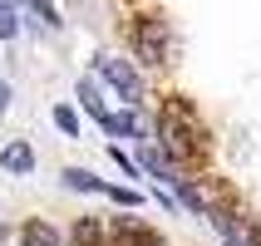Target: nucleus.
Segmentation results:
<instances>
[{
    "label": "nucleus",
    "instance_id": "nucleus-1",
    "mask_svg": "<svg viewBox=\"0 0 261 246\" xmlns=\"http://www.w3.org/2000/svg\"><path fill=\"white\" fill-rule=\"evenodd\" d=\"M94 69H99V79L109 89H118V99H123V103H138V99H143V79H138V69H133L128 59L99 54V59H94Z\"/></svg>",
    "mask_w": 261,
    "mask_h": 246
},
{
    "label": "nucleus",
    "instance_id": "nucleus-2",
    "mask_svg": "<svg viewBox=\"0 0 261 246\" xmlns=\"http://www.w3.org/2000/svg\"><path fill=\"white\" fill-rule=\"evenodd\" d=\"M133 49L143 54V64H168V20L138 15V25H133Z\"/></svg>",
    "mask_w": 261,
    "mask_h": 246
},
{
    "label": "nucleus",
    "instance_id": "nucleus-3",
    "mask_svg": "<svg viewBox=\"0 0 261 246\" xmlns=\"http://www.w3.org/2000/svg\"><path fill=\"white\" fill-rule=\"evenodd\" d=\"M20 246H64V236H59L44 217H25V227H20Z\"/></svg>",
    "mask_w": 261,
    "mask_h": 246
},
{
    "label": "nucleus",
    "instance_id": "nucleus-4",
    "mask_svg": "<svg viewBox=\"0 0 261 246\" xmlns=\"http://www.w3.org/2000/svg\"><path fill=\"white\" fill-rule=\"evenodd\" d=\"M0 168H5V173H15V177H25L30 168H35V148H30V143H5Z\"/></svg>",
    "mask_w": 261,
    "mask_h": 246
},
{
    "label": "nucleus",
    "instance_id": "nucleus-5",
    "mask_svg": "<svg viewBox=\"0 0 261 246\" xmlns=\"http://www.w3.org/2000/svg\"><path fill=\"white\" fill-rule=\"evenodd\" d=\"M138 168H143V173H153L158 182H173V177H177V168L163 158V153H153V148H138Z\"/></svg>",
    "mask_w": 261,
    "mask_h": 246
},
{
    "label": "nucleus",
    "instance_id": "nucleus-6",
    "mask_svg": "<svg viewBox=\"0 0 261 246\" xmlns=\"http://www.w3.org/2000/svg\"><path fill=\"white\" fill-rule=\"evenodd\" d=\"M99 128H103V133H114V138H143L133 114H103V118H99Z\"/></svg>",
    "mask_w": 261,
    "mask_h": 246
},
{
    "label": "nucleus",
    "instance_id": "nucleus-7",
    "mask_svg": "<svg viewBox=\"0 0 261 246\" xmlns=\"http://www.w3.org/2000/svg\"><path fill=\"white\" fill-rule=\"evenodd\" d=\"M64 187H74V192H109V182L103 177H94V173H84V168H64Z\"/></svg>",
    "mask_w": 261,
    "mask_h": 246
},
{
    "label": "nucleus",
    "instance_id": "nucleus-8",
    "mask_svg": "<svg viewBox=\"0 0 261 246\" xmlns=\"http://www.w3.org/2000/svg\"><path fill=\"white\" fill-rule=\"evenodd\" d=\"M79 99H84V108H89L94 118L109 114V108H103V99H99V84H94V79H79Z\"/></svg>",
    "mask_w": 261,
    "mask_h": 246
},
{
    "label": "nucleus",
    "instance_id": "nucleus-9",
    "mask_svg": "<svg viewBox=\"0 0 261 246\" xmlns=\"http://www.w3.org/2000/svg\"><path fill=\"white\" fill-rule=\"evenodd\" d=\"M15 35H20V10L0 0V40H15Z\"/></svg>",
    "mask_w": 261,
    "mask_h": 246
},
{
    "label": "nucleus",
    "instance_id": "nucleus-10",
    "mask_svg": "<svg viewBox=\"0 0 261 246\" xmlns=\"http://www.w3.org/2000/svg\"><path fill=\"white\" fill-rule=\"evenodd\" d=\"M55 123H59L64 138H79V114H74L69 103H59V108H55Z\"/></svg>",
    "mask_w": 261,
    "mask_h": 246
},
{
    "label": "nucleus",
    "instance_id": "nucleus-11",
    "mask_svg": "<svg viewBox=\"0 0 261 246\" xmlns=\"http://www.w3.org/2000/svg\"><path fill=\"white\" fill-rule=\"evenodd\" d=\"M25 5H30L35 15H40L44 25H64V20H59V10H55V0H25Z\"/></svg>",
    "mask_w": 261,
    "mask_h": 246
},
{
    "label": "nucleus",
    "instance_id": "nucleus-12",
    "mask_svg": "<svg viewBox=\"0 0 261 246\" xmlns=\"http://www.w3.org/2000/svg\"><path fill=\"white\" fill-rule=\"evenodd\" d=\"M103 197H114L118 207H143V192H133V187H109Z\"/></svg>",
    "mask_w": 261,
    "mask_h": 246
},
{
    "label": "nucleus",
    "instance_id": "nucleus-13",
    "mask_svg": "<svg viewBox=\"0 0 261 246\" xmlns=\"http://www.w3.org/2000/svg\"><path fill=\"white\" fill-rule=\"evenodd\" d=\"M79 241H99V222H79Z\"/></svg>",
    "mask_w": 261,
    "mask_h": 246
},
{
    "label": "nucleus",
    "instance_id": "nucleus-14",
    "mask_svg": "<svg viewBox=\"0 0 261 246\" xmlns=\"http://www.w3.org/2000/svg\"><path fill=\"white\" fill-rule=\"evenodd\" d=\"M5 108H10V89L0 84V114H5Z\"/></svg>",
    "mask_w": 261,
    "mask_h": 246
}]
</instances>
